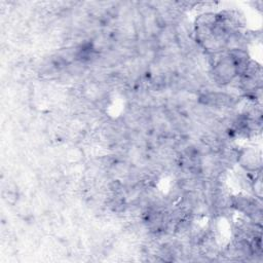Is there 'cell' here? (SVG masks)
Instances as JSON below:
<instances>
[{"mask_svg":"<svg viewBox=\"0 0 263 263\" xmlns=\"http://www.w3.org/2000/svg\"><path fill=\"white\" fill-rule=\"evenodd\" d=\"M212 73L214 80L222 85L232 82L233 79L238 76L236 65L229 52H219L214 54Z\"/></svg>","mask_w":263,"mask_h":263,"instance_id":"obj_1","label":"cell"},{"mask_svg":"<svg viewBox=\"0 0 263 263\" xmlns=\"http://www.w3.org/2000/svg\"><path fill=\"white\" fill-rule=\"evenodd\" d=\"M239 165L248 172H258L262 165L261 153L255 148L248 147L240 150L236 156Z\"/></svg>","mask_w":263,"mask_h":263,"instance_id":"obj_2","label":"cell"},{"mask_svg":"<svg viewBox=\"0 0 263 263\" xmlns=\"http://www.w3.org/2000/svg\"><path fill=\"white\" fill-rule=\"evenodd\" d=\"M231 203L239 212H242V213L248 214V215L256 214L255 200L251 199L248 196H236V197H233Z\"/></svg>","mask_w":263,"mask_h":263,"instance_id":"obj_3","label":"cell"},{"mask_svg":"<svg viewBox=\"0 0 263 263\" xmlns=\"http://www.w3.org/2000/svg\"><path fill=\"white\" fill-rule=\"evenodd\" d=\"M252 188H253L255 196L258 197L259 199H261L262 198V188H263L261 177L255 178V180L252 183Z\"/></svg>","mask_w":263,"mask_h":263,"instance_id":"obj_4","label":"cell"}]
</instances>
